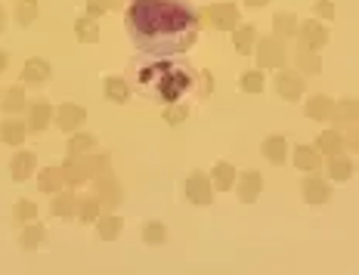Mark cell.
Wrapping results in <instances>:
<instances>
[{"mask_svg":"<svg viewBox=\"0 0 359 275\" xmlns=\"http://www.w3.org/2000/svg\"><path fill=\"white\" fill-rule=\"evenodd\" d=\"M202 31V12L186 0H130L128 35L139 53L149 56H180L192 50Z\"/></svg>","mask_w":359,"mask_h":275,"instance_id":"cell-1","label":"cell"},{"mask_svg":"<svg viewBox=\"0 0 359 275\" xmlns=\"http://www.w3.org/2000/svg\"><path fill=\"white\" fill-rule=\"evenodd\" d=\"M139 87L146 96L158 99V103H177L186 90L192 87V69L180 62H152L139 69Z\"/></svg>","mask_w":359,"mask_h":275,"instance_id":"cell-2","label":"cell"},{"mask_svg":"<svg viewBox=\"0 0 359 275\" xmlns=\"http://www.w3.org/2000/svg\"><path fill=\"white\" fill-rule=\"evenodd\" d=\"M99 170H109V155H99V158L69 155V161L62 164L65 186H81V183H87V179H93Z\"/></svg>","mask_w":359,"mask_h":275,"instance_id":"cell-3","label":"cell"},{"mask_svg":"<svg viewBox=\"0 0 359 275\" xmlns=\"http://www.w3.org/2000/svg\"><path fill=\"white\" fill-rule=\"evenodd\" d=\"M238 19H242V12H238V6L229 3V0H217V3L202 10V25H211V28H217V31H232L238 25Z\"/></svg>","mask_w":359,"mask_h":275,"instance_id":"cell-4","label":"cell"},{"mask_svg":"<svg viewBox=\"0 0 359 275\" xmlns=\"http://www.w3.org/2000/svg\"><path fill=\"white\" fill-rule=\"evenodd\" d=\"M295 37H297V46H307V50H313L319 53L325 44H329V28H325L319 19H307V22H301L297 25V31H295Z\"/></svg>","mask_w":359,"mask_h":275,"instance_id":"cell-5","label":"cell"},{"mask_svg":"<svg viewBox=\"0 0 359 275\" xmlns=\"http://www.w3.org/2000/svg\"><path fill=\"white\" fill-rule=\"evenodd\" d=\"M186 198L198 207H208L214 201V186H211V177L204 170H192L186 177Z\"/></svg>","mask_w":359,"mask_h":275,"instance_id":"cell-6","label":"cell"},{"mask_svg":"<svg viewBox=\"0 0 359 275\" xmlns=\"http://www.w3.org/2000/svg\"><path fill=\"white\" fill-rule=\"evenodd\" d=\"M257 65H261V69H282L285 65L282 37H263L261 44H257Z\"/></svg>","mask_w":359,"mask_h":275,"instance_id":"cell-7","label":"cell"},{"mask_svg":"<svg viewBox=\"0 0 359 275\" xmlns=\"http://www.w3.org/2000/svg\"><path fill=\"white\" fill-rule=\"evenodd\" d=\"M272 87H276V93L282 99H288V103H297V99L304 96V80L297 71H291V69H279L276 71V80H272Z\"/></svg>","mask_w":359,"mask_h":275,"instance_id":"cell-8","label":"cell"},{"mask_svg":"<svg viewBox=\"0 0 359 275\" xmlns=\"http://www.w3.org/2000/svg\"><path fill=\"white\" fill-rule=\"evenodd\" d=\"M232 189L238 192V198H242V204H254V201L261 198L263 177H261V173H257V170L236 173V183H232Z\"/></svg>","mask_w":359,"mask_h":275,"instance_id":"cell-9","label":"cell"},{"mask_svg":"<svg viewBox=\"0 0 359 275\" xmlns=\"http://www.w3.org/2000/svg\"><path fill=\"white\" fill-rule=\"evenodd\" d=\"M53 118H56V127L62 133H75L78 127L87 121V112H84V105H75V103H62L56 112H53Z\"/></svg>","mask_w":359,"mask_h":275,"instance_id":"cell-10","label":"cell"},{"mask_svg":"<svg viewBox=\"0 0 359 275\" xmlns=\"http://www.w3.org/2000/svg\"><path fill=\"white\" fill-rule=\"evenodd\" d=\"M93 179H96V195H99V201H103L105 207L121 204V186H118V179L112 177V170H99Z\"/></svg>","mask_w":359,"mask_h":275,"instance_id":"cell-11","label":"cell"},{"mask_svg":"<svg viewBox=\"0 0 359 275\" xmlns=\"http://www.w3.org/2000/svg\"><path fill=\"white\" fill-rule=\"evenodd\" d=\"M301 195H304V201H307V204H325V201L331 198V186L325 183L322 177L310 173V177L301 183Z\"/></svg>","mask_w":359,"mask_h":275,"instance_id":"cell-12","label":"cell"},{"mask_svg":"<svg viewBox=\"0 0 359 275\" xmlns=\"http://www.w3.org/2000/svg\"><path fill=\"white\" fill-rule=\"evenodd\" d=\"M35 167H37V155H35V152H16L12 161H10V173H12L16 183H25V179L35 173Z\"/></svg>","mask_w":359,"mask_h":275,"instance_id":"cell-13","label":"cell"},{"mask_svg":"<svg viewBox=\"0 0 359 275\" xmlns=\"http://www.w3.org/2000/svg\"><path fill=\"white\" fill-rule=\"evenodd\" d=\"M50 75H53V69H50V62L46 59H41V56H35V59H28L25 62V69H22V84H44V80H50Z\"/></svg>","mask_w":359,"mask_h":275,"instance_id":"cell-14","label":"cell"},{"mask_svg":"<svg viewBox=\"0 0 359 275\" xmlns=\"http://www.w3.org/2000/svg\"><path fill=\"white\" fill-rule=\"evenodd\" d=\"M50 118H53V109H50V103H44V99H37V103H31L28 105V130H35V133H41L50 127Z\"/></svg>","mask_w":359,"mask_h":275,"instance_id":"cell-15","label":"cell"},{"mask_svg":"<svg viewBox=\"0 0 359 275\" xmlns=\"http://www.w3.org/2000/svg\"><path fill=\"white\" fill-rule=\"evenodd\" d=\"M313 149L319 152V155H341L344 152V136L338 130H322L316 136V143H313Z\"/></svg>","mask_w":359,"mask_h":275,"instance_id":"cell-16","label":"cell"},{"mask_svg":"<svg viewBox=\"0 0 359 275\" xmlns=\"http://www.w3.org/2000/svg\"><path fill=\"white\" fill-rule=\"evenodd\" d=\"M261 152H263V158L270 161V164H285V155H288V143H285V136H267L261 143Z\"/></svg>","mask_w":359,"mask_h":275,"instance_id":"cell-17","label":"cell"},{"mask_svg":"<svg viewBox=\"0 0 359 275\" xmlns=\"http://www.w3.org/2000/svg\"><path fill=\"white\" fill-rule=\"evenodd\" d=\"M356 109H359V103H356L353 96L341 99V103H335V109H331V118L329 121H335L338 127H353L356 124Z\"/></svg>","mask_w":359,"mask_h":275,"instance_id":"cell-18","label":"cell"},{"mask_svg":"<svg viewBox=\"0 0 359 275\" xmlns=\"http://www.w3.org/2000/svg\"><path fill=\"white\" fill-rule=\"evenodd\" d=\"M65 186V177H62V167H46V170L37 173V189L44 195H56L59 189Z\"/></svg>","mask_w":359,"mask_h":275,"instance_id":"cell-19","label":"cell"},{"mask_svg":"<svg viewBox=\"0 0 359 275\" xmlns=\"http://www.w3.org/2000/svg\"><path fill=\"white\" fill-rule=\"evenodd\" d=\"M232 183H236V167H232L229 161H220V164L211 170V186H214V192H229Z\"/></svg>","mask_w":359,"mask_h":275,"instance_id":"cell-20","label":"cell"},{"mask_svg":"<svg viewBox=\"0 0 359 275\" xmlns=\"http://www.w3.org/2000/svg\"><path fill=\"white\" fill-rule=\"evenodd\" d=\"M254 37H257L254 25H242V22H238L236 28H232V46H236V53L248 56V53L254 50Z\"/></svg>","mask_w":359,"mask_h":275,"instance_id":"cell-21","label":"cell"},{"mask_svg":"<svg viewBox=\"0 0 359 275\" xmlns=\"http://www.w3.org/2000/svg\"><path fill=\"white\" fill-rule=\"evenodd\" d=\"M25 133H28V124L19 118H6L3 124H0V139H3L6 145H19L25 139Z\"/></svg>","mask_w":359,"mask_h":275,"instance_id":"cell-22","label":"cell"},{"mask_svg":"<svg viewBox=\"0 0 359 275\" xmlns=\"http://www.w3.org/2000/svg\"><path fill=\"white\" fill-rule=\"evenodd\" d=\"M103 90H105V99H112V103H128L130 99V87H128V80L124 78H118V75H109L103 80Z\"/></svg>","mask_w":359,"mask_h":275,"instance_id":"cell-23","label":"cell"},{"mask_svg":"<svg viewBox=\"0 0 359 275\" xmlns=\"http://www.w3.org/2000/svg\"><path fill=\"white\" fill-rule=\"evenodd\" d=\"M331 109H335V103H331L329 96H322V93H319V96H310L307 105H304V112H307L310 121H329Z\"/></svg>","mask_w":359,"mask_h":275,"instance_id":"cell-24","label":"cell"},{"mask_svg":"<svg viewBox=\"0 0 359 275\" xmlns=\"http://www.w3.org/2000/svg\"><path fill=\"white\" fill-rule=\"evenodd\" d=\"M295 167H301V170H307V173H316L319 167H322V155H319L313 145H297L295 149Z\"/></svg>","mask_w":359,"mask_h":275,"instance_id":"cell-25","label":"cell"},{"mask_svg":"<svg viewBox=\"0 0 359 275\" xmlns=\"http://www.w3.org/2000/svg\"><path fill=\"white\" fill-rule=\"evenodd\" d=\"M353 173H356L353 158H347L344 152H341V155H331V161H329V177H331V179L344 183V179H350Z\"/></svg>","mask_w":359,"mask_h":275,"instance_id":"cell-26","label":"cell"},{"mask_svg":"<svg viewBox=\"0 0 359 275\" xmlns=\"http://www.w3.org/2000/svg\"><path fill=\"white\" fill-rule=\"evenodd\" d=\"M295 62H297V71H304V75H319V71H322V59H319V53L307 50V46H297Z\"/></svg>","mask_w":359,"mask_h":275,"instance_id":"cell-27","label":"cell"},{"mask_svg":"<svg viewBox=\"0 0 359 275\" xmlns=\"http://www.w3.org/2000/svg\"><path fill=\"white\" fill-rule=\"evenodd\" d=\"M124 229V220L115 217V213H109V217H96V236L103 241H115L118 236H121Z\"/></svg>","mask_w":359,"mask_h":275,"instance_id":"cell-28","label":"cell"},{"mask_svg":"<svg viewBox=\"0 0 359 275\" xmlns=\"http://www.w3.org/2000/svg\"><path fill=\"white\" fill-rule=\"evenodd\" d=\"M44 241H46V229H44V226L28 223L22 229V236H19V247H22V251H37Z\"/></svg>","mask_w":359,"mask_h":275,"instance_id":"cell-29","label":"cell"},{"mask_svg":"<svg viewBox=\"0 0 359 275\" xmlns=\"http://www.w3.org/2000/svg\"><path fill=\"white\" fill-rule=\"evenodd\" d=\"M99 211H103V201H99V195L93 192V195H84L78 198V217L84 220V223H96Z\"/></svg>","mask_w":359,"mask_h":275,"instance_id":"cell-30","label":"cell"},{"mask_svg":"<svg viewBox=\"0 0 359 275\" xmlns=\"http://www.w3.org/2000/svg\"><path fill=\"white\" fill-rule=\"evenodd\" d=\"M75 211H78L75 192H56V198H53V213L65 220V217H75Z\"/></svg>","mask_w":359,"mask_h":275,"instance_id":"cell-31","label":"cell"},{"mask_svg":"<svg viewBox=\"0 0 359 275\" xmlns=\"http://www.w3.org/2000/svg\"><path fill=\"white\" fill-rule=\"evenodd\" d=\"M272 31H276V37H295L297 16L295 12H279V16L272 19Z\"/></svg>","mask_w":359,"mask_h":275,"instance_id":"cell-32","label":"cell"},{"mask_svg":"<svg viewBox=\"0 0 359 275\" xmlns=\"http://www.w3.org/2000/svg\"><path fill=\"white\" fill-rule=\"evenodd\" d=\"M75 35H78L81 44H96L99 40V25L93 22L90 16H84V19H78L75 22Z\"/></svg>","mask_w":359,"mask_h":275,"instance_id":"cell-33","label":"cell"},{"mask_svg":"<svg viewBox=\"0 0 359 275\" xmlns=\"http://www.w3.org/2000/svg\"><path fill=\"white\" fill-rule=\"evenodd\" d=\"M37 19V0H16V25L28 28Z\"/></svg>","mask_w":359,"mask_h":275,"instance_id":"cell-34","label":"cell"},{"mask_svg":"<svg viewBox=\"0 0 359 275\" xmlns=\"http://www.w3.org/2000/svg\"><path fill=\"white\" fill-rule=\"evenodd\" d=\"M93 145H96V136H93V133H75V136H69V155H84Z\"/></svg>","mask_w":359,"mask_h":275,"instance_id":"cell-35","label":"cell"},{"mask_svg":"<svg viewBox=\"0 0 359 275\" xmlns=\"http://www.w3.org/2000/svg\"><path fill=\"white\" fill-rule=\"evenodd\" d=\"M238 87H242L245 93H261L263 87H267V84H263V71H261V69L245 71V75L238 78Z\"/></svg>","mask_w":359,"mask_h":275,"instance_id":"cell-36","label":"cell"},{"mask_svg":"<svg viewBox=\"0 0 359 275\" xmlns=\"http://www.w3.org/2000/svg\"><path fill=\"white\" fill-rule=\"evenodd\" d=\"M143 241L146 245H164V241H168V226L164 223H146L143 226Z\"/></svg>","mask_w":359,"mask_h":275,"instance_id":"cell-37","label":"cell"},{"mask_svg":"<svg viewBox=\"0 0 359 275\" xmlns=\"http://www.w3.org/2000/svg\"><path fill=\"white\" fill-rule=\"evenodd\" d=\"M3 112H25V90L22 87H10L3 96Z\"/></svg>","mask_w":359,"mask_h":275,"instance_id":"cell-38","label":"cell"},{"mask_svg":"<svg viewBox=\"0 0 359 275\" xmlns=\"http://www.w3.org/2000/svg\"><path fill=\"white\" fill-rule=\"evenodd\" d=\"M12 217H16V223H31V220L37 217V204L28 198L16 201V211H12Z\"/></svg>","mask_w":359,"mask_h":275,"instance_id":"cell-39","label":"cell"},{"mask_svg":"<svg viewBox=\"0 0 359 275\" xmlns=\"http://www.w3.org/2000/svg\"><path fill=\"white\" fill-rule=\"evenodd\" d=\"M168 124H183L186 118H189V105H183V103H168V109H164V115H161Z\"/></svg>","mask_w":359,"mask_h":275,"instance_id":"cell-40","label":"cell"},{"mask_svg":"<svg viewBox=\"0 0 359 275\" xmlns=\"http://www.w3.org/2000/svg\"><path fill=\"white\" fill-rule=\"evenodd\" d=\"M211 93H214V75H211V71L204 69L202 75H198V96H202V99H208Z\"/></svg>","mask_w":359,"mask_h":275,"instance_id":"cell-41","label":"cell"},{"mask_svg":"<svg viewBox=\"0 0 359 275\" xmlns=\"http://www.w3.org/2000/svg\"><path fill=\"white\" fill-rule=\"evenodd\" d=\"M313 12H316V19H325V22H329V19H335V3H331V0H316Z\"/></svg>","mask_w":359,"mask_h":275,"instance_id":"cell-42","label":"cell"},{"mask_svg":"<svg viewBox=\"0 0 359 275\" xmlns=\"http://www.w3.org/2000/svg\"><path fill=\"white\" fill-rule=\"evenodd\" d=\"M87 12H90V19L103 16V12H105V3H103V0H87Z\"/></svg>","mask_w":359,"mask_h":275,"instance_id":"cell-43","label":"cell"},{"mask_svg":"<svg viewBox=\"0 0 359 275\" xmlns=\"http://www.w3.org/2000/svg\"><path fill=\"white\" fill-rule=\"evenodd\" d=\"M105 10H124V0H103Z\"/></svg>","mask_w":359,"mask_h":275,"instance_id":"cell-44","label":"cell"},{"mask_svg":"<svg viewBox=\"0 0 359 275\" xmlns=\"http://www.w3.org/2000/svg\"><path fill=\"white\" fill-rule=\"evenodd\" d=\"M272 0H245V6H251V10H257V6H267Z\"/></svg>","mask_w":359,"mask_h":275,"instance_id":"cell-45","label":"cell"},{"mask_svg":"<svg viewBox=\"0 0 359 275\" xmlns=\"http://www.w3.org/2000/svg\"><path fill=\"white\" fill-rule=\"evenodd\" d=\"M6 65H10V53L0 50V71H6Z\"/></svg>","mask_w":359,"mask_h":275,"instance_id":"cell-46","label":"cell"},{"mask_svg":"<svg viewBox=\"0 0 359 275\" xmlns=\"http://www.w3.org/2000/svg\"><path fill=\"white\" fill-rule=\"evenodd\" d=\"M3 28H6V12H3V6H0V35H3Z\"/></svg>","mask_w":359,"mask_h":275,"instance_id":"cell-47","label":"cell"}]
</instances>
